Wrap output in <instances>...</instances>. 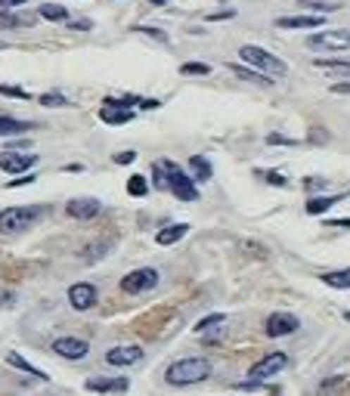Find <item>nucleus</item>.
<instances>
[{
  "mask_svg": "<svg viewBox=\"0 0 350 396\" xmlns=\"http://www.w3.org/2000/svg\"><path fill=\"white\" fill-rule=\"evenodd\" d=\"M211 371H214L211 362L201 359V356H192V359L170 362L165 378H168V384H174V387H186V384H199V381H205V378H211Z\"/></svg>",
  "mask_w": 350,
  "mask_h": 396,
  "instance_id": "1",
  "label": "nucleus"
},
{
  "mask_svg": "<svg viewBox=\"0 0 350 396\" xmlns=\"http://www.w3.org/2000/svg\"><path fill=\"white\" fill-rule=\"evenodd\" d=\"M46 214L44 205H31V207H6L0 211V232L4 236H13V232H22L28 226H35L37 220Z\"/></svg>",
  "mask_w": 350,
  "mask_h": 396,
  "instance_id": "2",
  "label": "nucleus"
},
{
  "mask_svg": "<svg viewBox=\"0 0 350 396\" xmlns=\"http://www.w3.org/2000/svg\"><path fill=\"white\" fill-rule=\"evenodd\" d=\"M239 56H242V62H248V65L258 68V72H263L267 77H285V72H289V65H285L282 59H276L273 53H267L263 46L245 44L242 50H239Z\"/></svg>",
  "mask_w": 350,
  "mask_h": 396,
  "instance_id": "3",
  "label": "nucleus"
},
{
  "mask_svg": "<svg viewBox=\"0 0 350 396\" xmlns=\"http://www.w3.org/2000/svg\"><path fill=\"white\" fill-rule=\"evenodd\" d=\"M307 46L323 53H344L350 50V28H329V31H320V34H310Z\"/></svg>",
  "mask_w": 350,
  "mask_h": 396,
  "instance_id": "4",
  "label": "nucleus"
},
{
  "mask_svg": "<svg viewBox=\"0 0 350 396\" xmlns=\"http://www.w3.org/2000/svg\"><path fill=\"white\" fill-rule=\"evenodd\" d=\"M161 167H165L168 174V189L174 192L180 201H199V189L196 183H192V177H186L180 165H174V161H161Z\"/></svg>",
  "mask_w": 350,
  "mask_h": 396,
  "instance_id": "5",
  "label": "nucleus"
},
{
  "mask_svg": "<svg viewBox=\"0 0 350 396\" xmlns=\"http://www.w3.org/2000/svg\"><path fill=\"white\" fill-rule=\"evenodd\" d=\"M158 285V269L152 267H143V269H134L121 279V291L124 294H143V291H152Z\"/></svg>",
  "mask_w": 350,
  "mask_h": 396,
  "instance_id": "6",
  "label": "nucleus"
},
{
  "mask_svg": "<svg viewBox=\"0 0 350 396\" xmlns=\"http://www.w3.org/2000/svg\"><path fill=\"white\" fill-rule=\"evenodd\" d=\"M285 366H289V356L285 353H267L261 362H254L251 366L248 378H251V381H270V378H276Z\"/></svg>",
  "mask_w": 350,
  "mask_h": 396,
  "instance_id": "7",
  "label": "nucleus"
},
{
  "mask_svg": "<svg viewBox=\"0 0 350 396\" xmlns=\"http://www.w3.org/2000/svg\"><path fill=\"white\" fill-rule=\"evenodd\" d=\"M301 328L298 316L292 313H273L263 325V331H267V338H285V335H294V331Z\"/></svg>",
  "mask_w": 350,
  "mask_h": 396,
  "instance_id": "8",
  "label": "nucleus"
},
{
  "mask_svg": "<svg viewBox=\"0 0 350 396\" xmlns=\"http://www.w3.org/2000/svg\"><path fill=\"white\" fill-rule=\"evenodd\" d=\"M53 353L62 359H84L90 353V344L84 338H56L53 340Z\"/></svg>",
  "mask_w": 350,
  "mask_h": 396,
  "instance_id": "9",
  "label": "nucleus"
},
{
  "mask_svg": "<svg viewBox=\"0 0 350 396\" xmlns=\"http://www.w3.org/2000/svg\"><path fill=\"white\" fill-rule=\"evenodd\" d=\"M68 304H72L75 309H90L93 304H96V288H93L90 282H77L68 288Z\"/></svg>",
  "mask_w": 350,
  "mask_h": 396,
  "instance_id": "10",
  "label": "nucleus"
},
{
  "mask_svg": "<svg viewBox=\"0 0 350 396\" xmlns=\"http://www.w3.org/2000/svg\"><path fill=\"white\" fill-rule=\"evenodd\" d=\"M68 217H75V220H93L99 211H103V205H99L96 198H75L65 205Z\"/></svg>",
  "mask_w": 350,
  "mask_h": 396,
  "instance_id": "11",
  "label": "nucleus"
},
{
  "mask_svg": "<svg viewBox=\"0 0 350 396\" xmlns=\"http://www.w3.org/2000/svg\"><path fill=\"white\" fill-rule=\"evenodd\" d=\"M139 359H143V347H112L106 353L108 366H137Z\"/></svg>",
  "mask_w": 350,
  "mask_h": 396,
  "instance_id": "12",
  "label": "nucleus"
},
{
  "mask_svg": "<svg viewBox=\"0 0 350 396\" xmlns=\"http://www.w3.org/2000/svg\"><path fill=\"white\" fill-rule=\"evenodd\" d=\"M84 387L90 393H124L127 390V378H90Z\"/></svg>",
  "mask_w": 350,
  "mask_h": 396,
  "instance_id": "13",
  "label": "nucleus"
},
{
  "mask_svg": "<svg viewBox=\"0 0 350 396\" xmlns=\"http://www.w3.org/2000/svg\"><path fill=\"white\" fill-rule=\"evenodd\" d=\"M35 165H37V155H0V167L6 174H22V170H28Z\"/></svg>",
  "mask_w": 350,
  "mask_h": 396,
  "instance_id": "14",
  "label": "nucleus"
},
{
  "mask_svg": "<svg viewBox=\"0 0 350 396\" xmlns=\"http://www.w3.org/2000/svg\"><path fill=\"white\" fill-rule=\"evenodd\" d=\"M276 28H323V15H279Z\"/></svg>",
  "mask_w": 350,
  "mask_h": 396,
  "instance_id": "15",
  "label": "nucleus"
},
{
  "mask_svg": "<svg viewBox=\"0 0 350 396\" xmlns=\"http://www.w3.org/2000/svg\"><path fill=\"white\" fill-rule=\"evenodd\" d=\"M31 25H35V15H31V13L0 10V28H31Z\"/></svg>",
  "mask_w": 350,
  "mask_h": 396,
  "instance_id": "16",
  "label": "nucleus"
},
{
  "mask_svg": "<svg viewBox=\"0 0 350 396\" xmlns=\"http://www.w3.org/2000/svg\"><path fill=\"white\" fill-rule=\"evenodd\" d=\"M99 118H103L106 124H127L130 118H134V112H130V108H124V106H103Z\"/></svg>",
  "mask_w": 350,
  "mask_h": 396,
  "instance_id": "17",
  "label": "nucleus"
},
{
  "mask_svg": "<svg viewBox=\"0 0 350 396\" xmlns=\"http://www.w3.org/2000/svg\"><path fill=\"white\" fill-rule=\"evenodd\" d=\"M186 232H189V226H186V223H174V226L161 229L158 236H155V242H158V245H174V242H180Z\"/></svg>",
  "mask_w": 350,
  "mask_h": 396,
  "instance_id": "18",
  "label": "nucleus"
},
{
  "mask_svg": "<svg viewBox=\"0 0 350 396\" xmlns=\"http://www.w3.org/2000/svg\"><path fill=\"white\" fill-rule=\"evenodd\" d=\"M31 124L25 121H15L10 115H0V136H13V134H28Z\"/></svg>",
  "mask_w": 350,
  "mask_h": 396,
  "instance_id": "19",
  "label": "nucleus"
},
{
  "mask_svg": "<svg viewBox=\"0 0 350 396\" xmlns=\"http://www.w3.org/2000/svg\"><path fill=\"white\" fill-rule=\"evenodd\" d=\"M230 72L236 77H242V81H254V84H273V77H267L258 68H242V65H230Z\"/></svg>",
  "mask_w": 350,
  "mask_h": 396,
  "instance_id": "20",
  "label": "nucleus"
},
{
  "mask_svg": "<svg viewBox=\"0 0 350 396\" xmlns=\"http://www.w3.org/2000/svg\"><path fill=\"white\" fill-rule=\"evenodd\" d=\"M341 196H316L307 201V214H325L332 205H338Z\"/></svg>",
  "mask_w": 350,
  "mask_h": 396,
  "instance_id": "21",
  "label": "nucleus"
},
{
  "mask_svg": "<svg viewBox=\"0 0 350 396\" xmlns=\"http://www.w3.org/2000/svg\"><path fill=\"white\" fill-rule=\"evenodd\" d=\"M6 362H10L13 369H19V371H25V375H31V378H46L41 369H35V366H31V362H25L19 353H10V356H6Z\"/></svg>",
  "mask_w": 350,
  "mask_h": 396,
  "instance_id": "22",
  "label": "nucleus"
},
{
  "mask_svg": "<svg viewBox=\"0 0 350 396\" xmlns=\"http://www.w3.org/2000/svg\"><path fill=\"white\" fill-rule=\"evenodd\" d=\"M37 15H44V19H50V22H62V19H68V10L59 4H41Z\"/></svg>",
  "mask_w": 350,
  "mask_h": 396,
  "instance_id": "23",
  "label": "nucleus"
},
{
  "mask_svg": "<svg viewBox=\"0 0 350 396\" xmlns=\"http://www.w3.org/2000/svg\"><path fill=\"white\" fill-rule=\"evenodd\" d=\"M189 167L196 170V180H199V183H208V180L214 177V174H211V165H208V158H201V155H196V158L189 161Z\"/></svg>",
  "mask_w": 350,
  "mask_h": 396,
  "instance_id": "24",
  "label": "nucleus"
},
{
  "mask_svg": "<svg viewBox=\"0 0 350 396\" xmlns=\"http://www.w3.org/2000/svg\"><path fill=\"white\" fill-rule=\"evenodd\" d=\"M323 282L329 285V288H350V267L341 269V273H325Z\"/></svg>",
  "mask_w": 350,
  "mask_h": 396,
  "instance_id": "25",
  "label": "nucleus"
},
{
  "mask_svg": "<svg viewBox=\"0 0 350 396\" xmlns=\"http://www.w3.org/2000/svg\"><path fill=\"white\" fill-rule=\"evenodd\" d=\"M146 192H149V183H146V177H130V180H127V196L143 198Z\"/></svg>",
  "mask_w": 350,
  "mask_h": 396,
  "instance_id": "26",
  "label": "nucleus"
},
{
  "mask_svg": "<svg viewBox=\"0 0 350 396\" xmlns=\"http://www.w3.org/2000/svg\"><path fill=\"white\" fill-rule=\"evenodd\" d=\"M320 68H329V72H344L350 75V59H316Z\"/></svg>",
  "mask_w": 350,
  "mask_h": 396,
  "instance_id": "27",
  "label": "nucleus"
},
{
  "mask_svg": "<svg viewBox=\"0 0 350 396\" xmlns=\"http://www.w3.org/2000/svg\"><path fill=\"white\" fill-rule=\"evenodd\" d=\"M223 322H227V316H223V313H217V316H205V319H201V322L196 325V331H199V335H205L208 328H214V325H223Z\"/></svg>",
  "mask_w": 350,
  "mask_h": 396,
  "instance_id": "28",
  "label": "nucleus"
},
{
  "mask_svg": "<svg viewBox=\"0 0 350 396\" xmlns=\"http://www.w3.org/2000/svg\"><path fill=\"white\" fill-rule=\"evenodd\" d=\"M180 75H211V65H205V62H186V65H180Z\"/></svg>",
  "mask_w": 350,
  "mask_h": 396,
  "instance_id": "29",
  "label": "nucleus"
},
{
  "mask_svg": "<svg viewBox=\"0 0 350 396\" xmlns=\"http://www.w3.org/2000/svg\"><path fill=\"white\" fill-rule=\"evenodd\" d=\"M304 10H316V13H332L338 10V4H320V0H298Z\"/></svg>",
  "mask_w": 350,
  "mask_h": 396,
  "instance_id": "30",
  "label": "nucleus"
},
{
  "mask_svg": "<svg viewBox=\"0 0 350 396\" xmlns=\"http://www.w3.org/2000/svg\"><path fill=\"white\" fill-rule=\"evenodd\" d=\"M152 177H155V189L168 192V174H165V167H161V161L152 167Z\"/></svg>",
  "mask_w": 350,
  "mask_h": 396,
  "instance_id": "31",
  "label": "nucleus"
},
{
  "mask_svg": "<svg viewBox=\"0 0 350 396\" xmlns=\"http://www.w3.org/2000/svg\"><path fill=\"white\" fill-rule=\"evenodd\" d=\"M41 103H44V106H50V108H59V106H68V99L62 96V93H44Z\"/></svg>",
  "mask_w": 350,
  "mask_h": 396,
  "instance_id": "32",
  "label": "nucleus"
},
{
  "mask_svg": "<svg viewBox=\"0 0 350 396\" xmlns=\"http://www.w3.org/2000/svg\"><path fill=\"white\" fill-rule=\"evenodd\" d=\"M258 177H263V180H267V183H273V186H289V180H285V177L279 174V170H267V174H263V170H261Z\"/></svg>",
  "mask_w": 350,
  "mask_h": 396,
  "instance_id": "33",
  "label": "nucleus"
},
{
  "mask_svg": "<svg viewBox=\"0 0 350 396\" xmlns=\"http://www.w3.org/2000/svg\"><path fill=\"white\" fill-rule=\"evenodd\" d=\"M0 93H4V96H13V99H28V93L22 87H4V84H0Z\"/></svg>",
  "mask_w": 350,
  "mask_h": 396,
  "instance_id": "34",
  "label": "nucleus"
},
{
  "mask_svg": "<svg viewBox=\"0 0 350 396\" xmlns=\"http://www.w3.org/2000/svg\"><path fill=\"white\" fill-rule=\"evenodd\" d=\"M267 143H273V146H279V143H282V146H294V139L279 136V134H270V136H267Z\"/></svg>",
  "mask_w": 350,
  "mask_h": 396,
  "instance_id": "35",
  "label": "nucleus"
},
{
  "mask_svg": "<svg viewBox=\"0 0 350 396\" xmlns=\"http://www.w3.org/2000/svg\"><path fill=\"white\" fill-rule=\"evenodd\" d=\"M134 158H137L134 152H121V155H115V161H118V165H130Z\"/></svg>",
  "mask_w": 350,
  "mask_h": 396,
  "instance_id": "36",
  "label": "nucleus"
},
{
  "mask_svg": "<svg viewBox=\"0 0 350 396\" xmlns=\"http://www.w3.org/2000/svg\"><path fill=\"white\" fill-rule=\"evenodd\" d=\"M332 93H350V81H338V84H332Z\"/></svg>",
  "mask_w": 350,
  "mask_h": 396,
  "instance_id": "37",
  "label": "nucleus"
},
{
  "mask_svg": "<svg viewBox=\"0 0 350 396\" xmlns=\"http://www.w3.org/2000/svg\"><path fill=\"white\" fill-rule=\"evenodd\" d=\"M217 19H232V10H223V13H211L208 22H217Z\"/></svg>",
  "mask_w": 350,
  "mask_h": 396,
  "instance_id": "38",
  "label": "nucleus"
},
{
  "mask_svg": "<svg viewBox=\"0 0 350 396\" xmlns=\"http://www.w3.org/2000/svg\"><path fill=\"white\" fill-rule=\"evenodd\" d=\"M338 384H344V378H332V381H325V384L320 387V390L325 393V390H332V387H338Z\"/></svg>",
  "mask_w": 350,
  "mask_h": 396,
  "instance_id": "39",
  "label": "nucleus"
},
{
  "mask_svg": "<svg viewBox=\"0 0 350 396\" xmlns=\"http://www.w3.org/2000/svg\"><path fill=\"white\" fill-rule=\"evenodd\" d=\"M325 226H338V229H350V217H347V220H329V223H325Z\"/></svg>",
  "mask_w": 350,
  "mask_h": 396,
  "instance_id": "40",
  "label": "nucleus"
},
{
  "mask_svg": "<svg viewBox=\"0 0 350 396\" xmlns=\"http://www.w3.org/2000/svg\"><path fill=\"white\" fill-rule=\"evenodd\" d=\"M25 183H35V177H19V180H10V189H15V186H25Z\"/></svg>",
  "mask_w": 350,
  "mask_h": 396,
  "instance_id": "41",
  "label": "nucleus"
},
{
  "mask_svg": "<svg viewBox=\"0 0 350 396\" xmlns=\"http://www.w3.org/2000/svg\"><path fill=\"white\" fill-rule=\"evenodd\" d=\"M304 186H307V189H323L325 180H304Z\"/></svg>",
  "mask_w": 350,
  "mask_h": 396,
  "instance_id": "42",
  "label": "nucleus"
},
{
  "mask_svg": "<svg viewBox=\"0 0 350 396\" xmlns=\"http://www.w3.org/2000/svg\"><path fill=\"white\" fill-rule=\"evenodd\" d=\"M25 4V0H0V6H4V10H10V6H22Z\"/></svg>",
  "mask_w": 350,
  "mask_h": 396,
  "instance_id": "43",
  "label": "nucleus"
},
{
  "mask_svg": "<svg viewBox=\"0 0 350 396\" xmlns=\"http://www.w3.org/2000/svg\"><path fill=\"white\" fill-rule=\"evenodd\" d=\"M344 319H347V322H350V313H344Z\"/></svg>",
  "mask_w": 350,
  "mask_h": 396,
  "instance_id": "44",
  "label": "nucleus"
}]
</instances>
